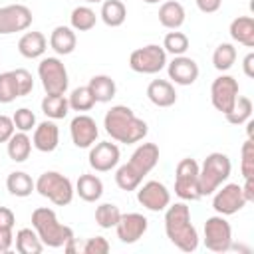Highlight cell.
I'll use <instances>...</instances> for the list:
<instances>
[{"label":"cell","mask_w":254,"mask_h":254,"mask_svg":"<svg viewBox=\"0 0 254 254\" xmlns=\"http://www.w3.org/2000/svg\"><path fill=\"white\" fill-rule=\"evenodd\" d=\"M159 161V147L155 143H143L139 145L131 159L121 165L115 173V183L121 190H133L141 185L143 177L157 165Z\"/></svg>","instance_id":"1"},{"label":"cell","mask_w":254,"mask_h":254,"mask_svg":"<svg viewBox=\"0 0 254 254\" xmlns=\"http://www.w3.org/2000/svg\"><path fill=\"white\" fill-rule=\"evenodd\" d=\"M105 131L119 143H137L147 135V123L127 105H113L103 119Z\"/></svg>","instance_id":"2"},{"label":"cell","mask_w":254,"mask_h":254,"mask_svg":"<svg viewBox=\"0 0 254 254\" xmlns=\"http://www.w3.org/2000/svg\"><path fill=\"white\" fill-rule=\"evenodd\" d=\"M165 230L169 240L183 252H194L198 246L196 228L190 222V212L185 202H175L165 212Z\"/></svg>","instance_id":"3"},{"label":"cell","mask_w":254,"mask_h":254,"mask_svg":"<svg viewBox=\"0 0 254 254\" xmlns=\"http://www.w3.org/2000/svg\"><path fill=\"white\" fill-rule=\"evenodd\" d=\"M32 226L38 232L40 240L50 248H60L73 236L71 226L62 224L56 212L46 206H40L32 212Z\"/></svg>","instance_id":"4"},{"label":"cell","mask_w":254,"mask_h":254,"mask_svg":"<svg viewBox=\"0 0 254 254\" xmlns=\"http://www.w3.org/2000/svg\"><path fill=\"white\" fill-rule=\"evenodd\" d=\"M230 159L228 155L214 151L210 155H206V159L202 161V167H198V189L200 194H212L228 177H230Z\"/></svg>","instance_id":"5"},{"label":"cell","mask_w":254,"mask_h":254,"mask_svg":"<svg viewBox=\"0 0 254 254\" xmlns=\"http://www.w3.org/2000/svg\"><path fill=\"white\" fill-rule=\"evenodd\" d=\"M36 190L50 198L54 204L58 206H64V204H69L71 198H73V187H71V181L58 173V171H46L38 177L36 181Z\"/></svg>","instance_id":"6"},{"label":"cell","mask_w":254,"mask_h":254,"mask_svg":"<svg viewBox=\"0 0 254 254\" xmlns=\"http://www.w3.org/2000/svg\"><path fill=\"white\" fill-rule=\"evenodd\" d=\"M175 192L183 200H198L202 196L200 189H198V163L192 157H185L177 163Z\"/></svg>","instance_id":"7"},{"label":"cell","mask_w":254,"mask_h":254,"mask_svg":"<svg viewBox=\"0 0 254 254\" xmlns=\"http://www.w3.org/2000/svg\"><path fill=\"white\" fill-rule=\"evenodd\" d=\"M167 64V54L165 48L159 44H147L143 48H137L129 56V65L131 69L139 73H157L163 69Z\"/></svg>","instance_id":"8"},{"label":"cell","mask_w":254,"mask_h":254,"mask_svg":"<svg viewBox=\"0 0 254 254\" xmlns=\"http://www.w3.org/2000/svg\"><path fill=\"white\" fill-rule=\"evenodd\" d=\"M38 73L46 93H64L67 89V69L58 58H44L38 65Z\"/></svg>","instance_id":"9"},{"label":"cell","mask_w":254,"mask_h":254,"mask_svg":"<svg viewBox=\"0 0 254 254\" xmlns=\"http://www.w3.org/2000/svg\"><path fill=\"white\" fill-rule=\"evenodd\" d=\"M232 242V228L222 214L210 216L204 222V246L212 252H226Z\"/></svg>","instance_id":"10"},{"label":"cell","mask_w":254,"mask_h":254,"mask_svg":"<svg viewBox=\"0 0 254 254\" xmlns=\"http://www.w3.org/2000/svg\"><path fill=\"white\" fill-rule=\"evenodd\" d=\"M236 95H238V81L232 75H218L210 85L212 105L222 113H228L232 109Z\"/></svg>","instance_id":"11"},{"label":"cell","mask_w":254,"mask_h":254,"mask_svg":"<svg viewBox=\"0 0 254 254\" xmlns=\"http://www.w3.org/2000/svg\"><path fill=\"white\" fill-rule=\"evenodd\" d=\"M32 24V10L24 4H8L0 8V34L22 32Z\"/></svg>","instance_id":"12"},{"label":"cell","mask_w":254,"mask_h":254,"mask_svg":"<svg viewBox=\"0 0 254 254\" xmlns=\"http://www.w3.org/2000/svg\"><path fill=\"white\" fill-rule=\"evenodd\" d=\"M246 204V198L242 194V187L238 183H228L224 185L220 190H216L214 198H212V208L226 216V214H234L238 212L242 206Z\"/></svg>","instance_id":"13"},{"label":"cell","mask_w":254,"mask_h":254,"mask_svg":"<svg viewBox=\"0 0 254 254\" xmlns=\"http://www.w3.org/2000/svg\"><path fill=\"white\" fill-rule=\"evenodd\" d=\"M137 200L149 208V210H165L171 202V194L167 187L159 181H147L139 190H137Z\"/></svg>","instance_id":"14"},{"label":"cell","mask_w":254,"mask_h":254,"mask_svg":"<svg viewBox=\"0 0 254 254\" xmlns=\"http://www.w3.org/2000/svg\"><path fill=\"white\" fill-rule=\"evenodd\" d=\"M147 224H149V220H147L143 214H139V212L121 214L119 222L115 224V228H117V238H119L123 244H133V242H137V240L145 234Z\"/></svg>","instance_id":"15"},{"label":"cell","mask_w":254,"mask_h":254,"mask_svg":"<svg viewBox=\"0 0 254 254\" xmlns=\"http://www.w3.org/2000/svg\"><path fill=\"white\" fill-rule=\"evenodd\" d=\"M69 131H71V141L75 147L79 149H85V147H91L97 139V123L93 117L81 113V115H75L69 123Z\"/></svg>","instance_id":"16"},{"label":"cell","mask_w":254,"mask_h":254,"mask_svg":"<svg viewBox=\"0 0 254 254\" xmlns=\"http://www.w3.org/2000/svg\"><path fill=\"white\" fill-rule=\"evenodd\" d=\"M119 161V147L111 141H99L89 149V165L95 171H109Z\"/></svg>","instance_id":"17"},{"label":"cell","mask_w":254,"mask_h":254,"mask_svg":"<svg viewBox=\"0 0 254 254\" xmlns=\"http://www.w3.org/2000/svg\"><path fill=\"white\" fill-rule=\"evenodd\" d=\"M167 69H169V77L181 85H190L198 77L196 62L192 58H187V56H175Z\"/></svg>","instance_id":"18"},{"label":"cell","mask_w":254,"mask_h":254,"mask_svg":"<svg viewBox=\"0 0 254 254\" xmlns=\"http://www.w3.org/2000/svg\"><path fill=\"white\" fill-rule=\"evenodd\" d=\"M58 141H60V129L54 121H42L34 129V147L38 151L50 153L58 147Z\"/></svg>","instance_id":"19"},{"label":"cell","mask_w":254,"mask_h":254,"mask_svg":"<svg viewBox=\"0 0 254 254\" xmlns=\"http://www.w3.org/2000/svg\"><path fill=\"white\" fill-rule=\"evenodd\" d=\"M147 97L159 105V107H169L177 101V91L173 87L171 81L167 79H153L149 85H147Z\"/></svg>","instance_id":"20"},{"label":"cell","mask_w":254,"mask_h":254,"mask_svg":"<svg viewBox=\"0 0 254 254\" xmlns=\"http://www.w3.org/2000/svg\"><path fill=\"white\" fill-rule=\"evenodd\" d=\"M18 52L24 58H38L46 52V36L38 30L26 32L20 40H18Z\"/></svg>","instance_id":"21"},{"label":"cell","mask_w":254,"mask_h":254,"mask_svg":"<svg viewBox=\"0 0 254 254\" xmlns=\"http://www.w3.org/2000/svg\"><path fill=\"white\" fill-rule=\"evenodd\" d=\"M230 36L236 42L252 48L254 46V18L252 16H236L230 22Z\"/></svg>","instance_id":"22"},{"label":"cell","mask_w":254,"mask_h":254,"mask_svg":"<svg viewBox=\"0 0 254 254\" xmlns=\"http://www.w3.org/2000/svg\"><path fill=\"white\" fill-rule=\"evenodd\" d=\"M75 190H77L79 198H83L85 202H95L103 192V183L99 177L85 173V175H79V179L75 183Z\"/></svg>","instance_id":"23"},{"label":"cell","mask_w":254,"mask_h":254,"mask_svg":"<svg viewBox=\"0 0 254 254\" xmlns=\"http://www.w3.org/2000/svg\"><path fill=\"white\" fill-rule=\"evenodd\" d=\"M75 34L69 26H56L50 34V46L58 52V54H71L75 48Z\"/></svg>","instance_id":"24"},{"label":"cell","mask_w":254,"mask_h":254,"mask_svg":"<svg viewBox=\"0 0 254 254\" xmlns=\"http://www.w3.org/2000/svg\"><path fill=\"white\" fill-rule=\"evenodd\" d=\"M159 22L165 28H179L185 22V8L177 0H167L159 8Z\"/></svg>","instance_id":"25"},{"label":"cell","mask_w":254,"mask_h":254,"mask_svg":"<svg viewBox=\"0 0 254 254\" xmlns=\"http://www.w3.org/2000/svg\"><path fill=\"white\" fill-rule=\"evenodd\" d=\"M87 87L91 89L95 101H109L115 91H117V85H115V79L105 75V73H99V75H93L87 83Z\"/></svg>","instance_id":"26"},{"label":"cell","mask_w":254,"mask_h":254,"mask_svg":"<svg viewBox=\"0 0 254 254\" xmlns=\"http://www.w3.org/2000/svg\"><path fill=\"white\" fill-rule=\"evenodd\" d=\"M16 250L20 254H40L44 250V242L38 232L32 228H20L16 232Z\"/></svg>","instance_id":"27"},{"label":"cell","mask_w":254,"mask_h":254,"mask_svg":"<svg viewBox=\"0 0 254 254\" xmlns=\"http://www.w3.org/2000/svg\"><path fill=\"white\" fill-rule=\"evenodd\" d=\"M32 151V139L26 135V131H18V133H12V137L8 139V155L12 161L16 163H22L28 159Z\"/></svg>","instance_id":"28"},{"label":"cell","mask_w":254,"mask_h":254,"mask_svg":"<svg viewBox=\"0 0 254 254\" xmlns=\"http://www.w3.org/2000/svg\"><path fill=\"white\" fill-rule=\"evenodd\" d=\"M69 103L64 93H46L42 99V111L52 119H64L67 115Z\"/></svg>","instance_id":"29"},{"label":"cell","mask_w":254,"mask_h":254,"mask_svg":"<svg viewBox=\"0 0 254 254\" xmlns=\"http://www.w3.org/2000/svg\"><path fill=\"white\" fill-rule=\"evenodd\" d=\"M6 187L10 190V194L14 196H28L34 189H36V183L32 181V177L24 171H14L8 175L6 179Z\"/></svg>","instance_id":"30"},{"label":"cell","mask_w":254,"mask_h":254,"mask_svg":"<svg viewBox=\"0 0 254 254\" xmlns=\"http://www.w3.org/2000/svg\"><path fill=\"white\" fill-rule=\"evenodd\" d=\"M127 18V8L121 0H103L101 4V20L107 26H121Z\"/></svg>","instance_id":"31"},{"label":"cell","mask_w":254,"mask_h":254,"mask_svg":"<svg viewBox=\"0 0 254 254\" xmlns=\"http://www.w3.org/2000/svg\"><path fill=\"white\" fill-rule=\"evenodd\" d=\"M250 113H252V101H250V97L236 95V101H234L232 109L228 113H224V115H226V121L228 123L238 125V123H244L250 117Z\"/></svg>","instance_id":"32"},{"label":"cell","mask_w":254,"mask_h":254,"mask_svg":"<svg viewBox=\"0 0 254 254\" xmlns=\"http://www.w3.org/2000/svg\"><path fill=\"white\" fill-rule=\"evenodd\" d=\"M121 218V210L117 204L113 202H103L95 208V222L101 226V228H111L119 222Z\"/></svg>","instance_id":"33"},{"label":"cell","mask_w":254,"mask_h":254,"mask_svg":"<svg viewBox=\"0 0 254 254\" xmlns=\"http://www.w3.org/2000/svg\"><path fill=\"white\" fill-rule=\"evenodd\" d=\"M69 20H71V26H73L75 30L85 32V30H91V28L95 26L97 16H95V12H93L89 6H75V8L71 10Z\"/></svg>","instance_id":"34"},{"label":"cell","mask_w":254,"mask_h":254,"mask_svg":"<svg viewBox=\"0 0 254 254\" xmlns=\"http://www.w3.org/2000/svg\"><path fill=\"white\" fill-rule=\"evenodd\" d=\"M234 60H236V50H234V46H232V44L222 42V44H218V46L214 48L212 64H214V67H216V69H220V71L228 69V67L234 64Z\"/></svg>","instance_id":"35"},{"label":"cell","mask_w":254,"mask_h":254,"mask_svg":"<svg viewBox=\"0 0 254 254\" xmlns=\"http://www.w3.org/2000/svg\"><path fill=\"white\" fill-rule=\"evenodd\" d=\"M67 103H69V107L75 109V111H87V109L93 107L95 97H93V93H91V89H89L87 85H81V87H75V89L71 91Z\"/></svg>","instance_id":"36"},{"label":"cell","mask_w":254,"mask_h":254,"mask_svg":"<svg viewBox=\"0 0 254 254\" xmlns=\"http://www.w3.org/2000/svg\"><path fill=\"white\" fill-rule=\"evenodd\" d=\"M16 97H20L18 93V81L14 71H2L0 73V103H10Z\"/></svg>","instance_id":"37"},{"label":"cell","mask_w":254,"mask_h":254,"mask_svg":"<svg viewBox=\"0 0 254 254\" xmlns=\"http://www.w3.org/2000/svg\"><path fill=\"white\" fill-rule=\"evenodd\" d=\"M163 48L173 56H183L189 50V38L183 32H169L163 40Z\"/></svg>","instance_id":"38"},{"label":"cell","mask_w":254,"mask_h":254,"mask_svg":"<svg viewBox=\"0 0 254 254\" xmlns=\"http://www.w3.org/2000/svg\"><path fill=\"white\" fill-rule=\"evenodd\" d=\"M242 161H240V171L242 177H254V139H246L240 149Z\"/></svg>","instance_id":"39"},{"label":"cell","mask_w":254,"mask_h":254,"mask_svg":"<svg viewBox=\"0 0 254 254\" xmlns=\"http://www.w3.org/2000/svg\"><path fill=\"white\" fill-rule=\"evenodd\" d=\"M12 121H14V127H16L18 131H30V129L36 125V115H34L32 109L20 107V109L14 111Z\"/></svg>","instance_id":"40"},{"label":"cell","mask_w":254,"mask_h":254,"mask_svg":"<svg viewBox=\"0 0 254 254\" xmlns=\"http://www.w3.org/2000/svg\"><path fill=\"white\" fill-rule=\"evenodd\" d=\"M109 248L111 246L103 236H93V238H87L83 242V252L81 254H107Z\"/></svg>","instance_id":"41"},{"label":"cell","mask_w":254,"mask_h":254,"mask_svg":"<svg viewBox=\"0 0 254 254\" xmlns=\"http://www.w3.org/2000/svg\"><path fill=\"white\" fill-rule=\"evenodd\" d=\"M14 75H16V81H18V93H20V95L30 93L32 87H34L32 73H30L26 67H18V69H14Z\"/></svg>","instance_id":"42"},{"label":"cell","mask_w":254,"mask_h":254,"mask_svg":"<svg viewBox=\"0 0 254 254\" xmlns=\"http://www.w3.org/2000/svg\"><path fill=\"white\" fill-rule=\"evenodd\" d=\"M14 121H12V117H8V115H4V113H0V143H4V141H8L10 137H12V133H14Z\"/></svg>","instance_id":"43"},{"label":"cell","mask_w":254,"mask_h":254,"mask_svg":"<svg viewBox=\"0 0 254 254\" xmlns=\"http://www.w3.org/2000/svg\"><path fill=\"white\" fill-rule=\"evenodd\" d=\"M16 216L8 206H0V228H14Z\"/></svg>","instance_id":"44"},{"label":"cell","mask_w":254,"mask_h":254,"mask_svg":"<svg viewBox=\"0 0 254 254\" xmlns=\"http://www.w3.org/2000/svg\"><path fill=\"white\" fill-rule=\"evenodd\" d=\"M12 228H0V252H8L12 246Z\"/></svg>","instance_id":"45"},{"label":"cell","mask_w":254,"mask_h":254,"mask_svg":"<svg viewBox=\"0 0 254 254\" xmlns=\"http://www.w3.org/2000/svg\"><path fill=\"white\" fill-rule=\"evenodd\" d=\"M240 187H242V194H244L246 202L254 200V177H244V185H240Z\"/></svg>","instance_id":"46"},{"label":"cell","mask_w":254,"mask_h":254,"mask_svg":"<svg viewBox=\"0 0 254 254\" xmlns=\"http://www.w3.org/2000/svg\"><path fill=\"white\" fill-rule=\"evenodd\" d=\"M220 4H222V0H196V6L202 12H214L220 8Z\"/></svg>","instance_id":"47"},{"label":"cell","mask_w":254,"mask_h":254,"mask_svg":"<svg viewBox=\"0 0 254 254\" xmlns=\"http://www.w3.org/2000/svg\"><path fill=\"white\" fill-rule=\"evenodd\" d=\"M64 250H65V254H79V252H83V244L81 242H77L73 236L64 244Z\"/></svg>","instance_id":"48"},{"label":"cell","mask_w":254,"mask_h":254,"mask_svg":"<svg viewBox=\"0 0 254 254\" xmlns=\"http://www.w3.org/2000/svg\"><path fill=\"white\" fill-rule=\"evenodd\" d=\"M242 67H244V73H246L248 77H254V54H252V52H248V54L244 56Z\"/></svg>","instance_id":"49"},{"label":"cell","mask_w":254,"mask_h":254,"mask_svg":"<svg viewBox=\"0 0 254 254\" xmlns=\"http://www.w3.org/2000/svg\"><path fill=\"white\" fill-rule=\"evenodd\" d=\"M248 123H246V133H248V139H254V119H246Z\"/></svg>","instance_id":"50"},{"label":"cell","mask_w":254,"mask_h":254,"mask_svg":"<svg viewBox=\"0 0 254 254\" xmlns=\"http://www.w3.org/2000/svg\"><path fill=\"white\" fill-rule=\"evenodd\" d=\"M228 250H236V252H244V254H250V248H246V246H242V244H232V242H230Z\"/></svg>","instance_id":"51"},{"label":"cell","mask_w":254,"mask_h":254,"mask_svg":"<svg viewBox=\"0 0 254 254\" xmlns=\"http://www.w3.org/2000/svg\"><path fill=\"white\" fill-rule=\"evenodd\" d=\"M145 2H149V4H155V2H159V0H145Z\"/></svg>","instance_id":"52"},{"label":"cell","mask_w":254,"mask_h":254,"mask_svg":"<svg viewBox=\"0 0 254 254\" xmlns=\"http://www.w3.org/2000/svg\"><path fill=\"white\" fill-rule=\"evenodd\" d=\"M85 2H101V0H85Z\"/></svg>","instance_id":"53"}]
</instances>
